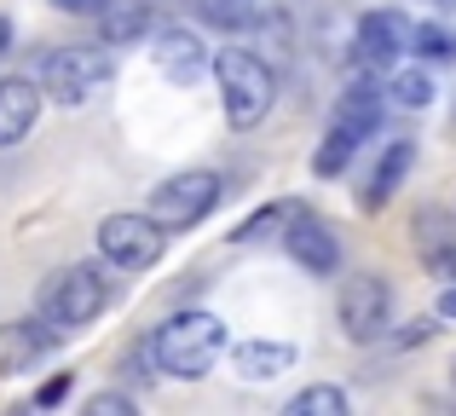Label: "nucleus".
I'll list each match as a JSON object with an SVG mask.
<instances>
[{"label":"nucleus","instance_id":"21","mask_svg":"<svg viewBox=\"0 0 456 416\" xmlns=\"http://www.w3.org/2000/svg\"><path fill=\"white\" fill-rule=\"evenodd\" d=\"M197 12L214 29H243V23L255 18V0H197Z\"/></svg>","mask_w":456,"mask_h":416},{"label":"nucleus","instance_id":"22","mask_svg":"<svg viewBox=\"0 0 456 416\" xmlns=\"http://www.w3.org/2000/svg\"><path fill=\"white\" fill-rule=\"evenodd\" d=\"M87 411L93 416H127V411H134V399H127V394H93Z\"/></svg>","mask_w":456,"mask_h":416},{"label":"nucleus","instance_id":"13","mask_svg":"<svg viewBox=\"0 0 456 416\" xmlns=\"http://www.w3.org/2000/svg\"><path fill=\"white\" fill-rule=\"evenodd\" d=\"M35 116H41V87L35 81H0V145H18L29 139Z\"/></svg>","mask_w":456,"mask_h":416},{"label":"nucleus","instance_id":"6","mask_svg":"<svg viewBox=\"0 0 456 416\" xmlns=\"http://www.w3.org/2000/svg\"><path fill=\"white\" fill-rule=\"evenodd\" d=\"M162 249H167V225L151 220V214H110V220H99V255L122 272L156 266Z\"/></svg>","mask_w":456,"mask_h":416},{"label":"nucleus","instance_id":"10","mask_svg":"<svg viewBox=\"0 0 456 416\" xmlns=\"http://www.w3.org/2000/svg\"><path fill=\"white\" fill-rule=\"evenodd\" d=\"M283 249H289L295 266L318 272V278H330L335 260H341V243H335V232L318 220V214H306L301 203H289V232H283Z\"/></svg>","mask_w":456,"mask_h":416},{"label":"nucleus","instance_id":"11","mask_svg":"<svg viewBox=\"0 0 456 416\" xmlns=\"http://www.w3.org/2000/svg\"><path fill=\"white\" fill-rule=\"evenodd\" d=\"M411 232H416V255H422V266L434 272V278L456 283V214L439 208V203H428V208H416Z\"/></svg>","mask_w":456,"mask_h":416},{"label":"nucleus","instance_id":"5","mask_svg":"<svg viewBox=\"0 0 456 416\" xmlns=\"http://www.w3.org/2000/svg\"><path fill=\"white\" fill-rule=\"evenodd\" d=\"M214 203H220V174L191 168V174H174V180L156 185L145 214H151V220H162L167 232H191L197 220H208V214H214Z\"/></svg>","mask_w":456,"mask_h":416},{"label":"nucleus","instance_id":"15","mask_svg":"<svg viewBox=\"0 0 456 416\" xmlns=\"http://www.w3.org/2000/svg\"><path fill=\"white\" fill-rule=\"evenodd\" d=\"M295 359H301V353H295L289 341H237L232 347V371L248 376V382H266V376L295 371Z\"/></svg>","mask_w":456,"mask_h":416},{"label":"nucleus","instance_id":"14","mask_svg":"<svg viewBox=\"0 0 456 416\" xmlns=\"http://www.w3.org/2000/svg\"><path fill=\"white\" fill-rule=\"evenodd\" d=\"M53 347V336L41 330V318H23V324H0V376L29 371L41 353Z\"/></svg>","mask_w":456,"mask_h":416},{"label":"nucleus","instance_id":"26","mask_svg":"<svg viewBox=\"0 0 456 416\" xmlns=\"http://www.w3.org/2000/svg\"><path fill=\"white\" fill-rule=\"evenodd\" d=\"M6 46H12V18H0V58H6Z\"/></svg>","mask_w":456,"mask_h":416},{"label":"nucleus","instance_id":"4","mask_svg":"<svg viewBox=\"0 0 456 416\" xmlns=\"http://www.w3.org/2000/svg\"><path fill=\"white\" fill-rule=\"evenodd\" d=\"M35 76H41V93L53 104H87L110 81V53L104 46H58L41 58Z\"/></svg>","mask_w":456,"mask_h":416},{"label":"nucleus","instance_id":"16","mask_svg":"<svg viewBox=\"0 0 456 416\" xmlns=\"http://www.w3.org/2000/svg\"><path fill=\"white\" fill-rule=\"evenodd\" d=\"M411 162H416V145H411V139H393L387 157H381L376 174H370V185L358 192V203H364V208H387L393 192L404 185V174H411Z\"/></svg>","mask_w":456,"mask_h":416},{"label":"nucleus","instance_id":"24","mask_svg":"<svg viewBox=\"0 0 456 416\" xmlns=\"http://www.w3.org/2000/svg\"><path fill=\"white\" fill-rule=\"evenodd\" d=\"M64 394H69V376H53L46 387H35V405H58Z\"/></svg>","mask_w":456,"mask_h":416},{"label":"nucleus","instance_id":"17","mask_svg":"<svg viewBox=\"0 0 456 416\" xmlns=\"http://www.w3.org/2000/svg\"><path fill=\"white\" fill-rule=\"evenodd\" d=\"M145 29H151V6H145V0H134V6H116V0H110V12H104V41H110V46L145 41Z\"/></svg>","mask_w":456,"mask_h":416},{"label":"nucleus","instance_id":"28","mask_svg":"<svg viewBox=\"0 0 456 416\" xmlns=\"http://www.w3.org/2000/svg\"><path fill=\"white\" fill-rule=\"evenodd\" d=\"M451 376H456V364H451Z\"/></svg>","mask_w":456,"mask_h":416},{"label":"nucleus","instance_id":"25","mask_svg":"<svg viewBox=\"0 0 456 416\" xmlns=\"http://www.w3.org/2000/svg\"><path fill=\"white\" fill-rule=\"evenodd\" d=\"M439 313H445V318H456V283H451L445 295H439Z\"/></svg>","mask_w":456,"mask_h":416},{"label":"nucleus","instance_id":"18","mask_svg":"<svg viewBox=\"0 0 456 416\" xmlns=\"http://www.w3.org/2000/svg\"><path fill=\"white\" fill-rule=\"evenodd\" d=\"M289 416H346V394L341 387H306V394L289 399Z\"/></svg>","mask_w":456,"mask_h":416},{"label":"nucleus","instance_id":"9","mask_svg":"<svg viewBox=\"0 0 456 416\" xmlns=\"http://www.w3.org/2000/svg\"><path fill=\"white\" fill-rule=\"evenodd\" d=\"M411 41H416V23L404 18V12H364V18H358V35H353L364 69H387L399 53H411Z\"/></svg>","mask_w":456,"mask_h":416},{"label":"nucleus","instance_id":"8","mask_svg":"<svg viewBox=\"0 0 456 416\" xmlns=\"http://www.w3.org/2000/svg\"><path fill=\"white\" fill-rule=\"evenodd\" d=\"M214 58L220 53H208V41H202L197 29H179V23L174 29H156V41H151V64L162 69L174 87H191L197 76H208Z\"/></svg>","mask_w":456,"mask_h":416},{"label":"nucleus","instance_id":"7","mask_svg":"<svg viewBox=\"0 0 456 416\" xmlns=\"http://www.w3.org/2000/svg\"><path fill=\"white\" fill-rule=\"evenodd\" d=\"M335 313H341L346 341H358V347H370L376 336H387V318H393V290H387V278H376V272H358V278H346L341 295H335Z\"/></svg>","mask_w":456,"mask_h":416},{"label":"nucleus","instance_id":"3","mask_svg":"<svg viewBox=\"0 0 456 416\" xmlns=\"http://www.w3.org/2000/svg\"><path fill=\"white\" fill-rule=\"evenodd\" d=\"M104 306H110V283H104L99 266H64L41 283V318L46 324L76 330V324H93Z\"/></svg>","mask_w":456,"mask_h":416},{"label":"nucleus","instance_id":"12","mask_svg":"<svg viewBox=\"0 0 456 416\" xmlns=\"http://www.w3.org/2000/svg\"><path fill=\"white\" fill-rule=\"evenodd\" d=\"M381 81L376 76H358V81H346V93H341V104H335V116H330V127H341V134H353L358 145H364L370 134H376V122H381Z\"/></svg>","mask_w":456,"mask_h":416},{"label":"nucleus","instance_id":"27","mask_svg":"<svg viewBox=\"0 0 456 416\" xmlns=\"http://www.w3.org/2000/svg\"><path fill=\"white\" fill-rule=\"evenodd\" d=\"M434 6H456V0H434Z\"/></svg>","mask_w":456,"mask_h":416},{"label":"nucleus","instance_id":"1","mask_svg":"<svg viewBox=\"0 0 456 416\" xmlns=\"http://www.w3.org/2000/svg\"><path fill=\"white\" fill-rule=\"evenodd\" d=\"M214 81H220V104H225V122L237 134L266 122L272 99H278V76L266 69V58H255L248 46H225L214 58Z\"/></svg>","mask_w":456,"mask_h":416},{"label":"nucleus","instance_id":"20","mask_svg":"<svg viewBox=\"0 0 456 416\" xmlns=\"http://www.w3.org/2000/svg\"><path fill=\"white\" fill-rule=\"evenodd\" d=\"M411 53H416V58H434V64H445V58H456V35L445 29V23H416Z\"/></svg>","mask_w":456,"mask_h":416},{"label":"nucleus","instance_id":"23","mask_svg":"<svg viewBox=\"0 0 456 416\" xmlns=\"http://www.w3.org/2000/svg\"><path fill=\"white\" fill-rule=\"evenodd\" d=\"M58 12H69V18H104L110 12V0H53Z\"/></svg>","mask_w":456,"mask_h":416},{"label":"nucleus","instance_id":"19","mask_svg":"<svg viewBox=\"0 0 456 416\" xmlns=\"http://www.w3.org/2000/svg\"><path fill=\"white\" fill-rule=\"evenodd\" d=\"M387 93L404 104V110H428V104H434V76H428V69H399Z\"/></svg>","mask_w":456,"mask_h":416},{"label":"nucleus","instance_id":"2","mask_svg":"<svg viewBox=\"0 0 456 416\" xmlns=\"http://www.w3.org/2000/svg\"><path fill=\"white\" fill-rule=\"evenodd\" d=\"M225 353V324L214 313H174L162 330H156V359H162L167 376L179 382H197V376L214 371V359Z\"/></svg>","mask_w":456,"mask_h":416}]
</instances>
